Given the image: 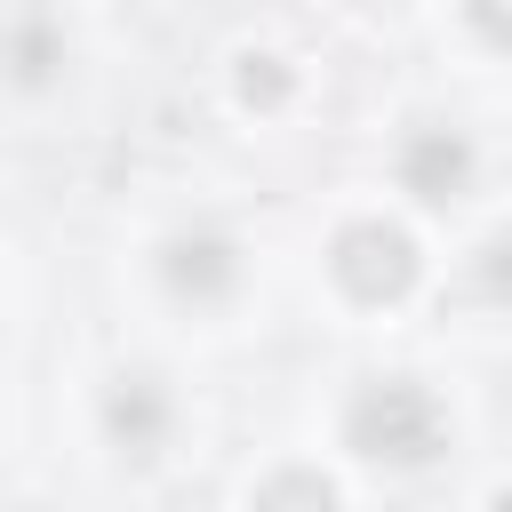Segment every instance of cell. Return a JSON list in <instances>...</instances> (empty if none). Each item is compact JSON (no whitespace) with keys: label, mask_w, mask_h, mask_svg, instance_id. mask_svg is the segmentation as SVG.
Masks as SVG:
<instances>
[{"label":"cell","mask_w":512,"mask_h":512,"mask_svg":"<svg viewBox=\"0 0 512 512\" xmlns=\"http://www.w3.org/2000/svg\"><path fill=\"white\" fill-rule=\"evenodd\" d=\"M96 416H104V440L120 448V456H160L168 448V432H176V392L152 376V368H128V376H112L104 384V400H96Z\"/></svg>","instance_id":"obj_4"},{"label":"cell","mask_w":512,"mask_h":512,"mask_svg":"<svg viewBox=\"0 0 512 512\" xmlns=\"http://www.w3.org/2000/svg\"><path fill=\"white\" fill-rule=\"evenodd\" d=\"M328 272H336V288H344L352 304H400V296L416 288L424 256H416V240H408L400 224L360 216V224H344V232L328 240Z\"/></svg>","instance_id":"obj_2"},{"label":"cell","mask_w":512,"mask_h":512,"mask_svg":"<svg viewBox=\"0 0 512 512\" xmlns=\"http://www.w3.org/2000/svg\"><path fill=\"white\" fill-rule=\"evenodd\" d=\"M64 56H72V40H64L56 16H40V8L8 16V32H0V72H8L16 88H48V80H64Z\"/></svg>","instance_id":"obj_6"},{"label":"cell","mask_w":512,"mask_h":512,"mask_svg":"<svg viewBox=\"0 0 512 512\" xmlns=\"http://www.w3.org/2000/svg\"><path fill=\"white\" fill-rule=\"evenodd\" d=\"M232 96H240L248 112H280V104L296 96V72H288V56H272V48H248V56L232 64Z\"/></svg>","instance_id":"obj_8"},{"label":"cell","mask_w":512,"mask_h":512,"mask_svg":"<svg viewBox=\"0 0 512 512\" xmlns=\"http://www.w3.org/2000/svg\"><path fill=\"white\" fill-rule=\"evenodd\" d=\"M480 280H488V296L504 288V240H488V248H480Z\"/></svg>","instance_id":"obj_10"},{"label":"cell","mask_w":512,"mask_h":512,"mask_svg":"<svg viewBox=\"0 0 512 512\" xmlns=\"http://www.w3.org/2000/svg\"><path fill=\"white\" fill-rule=\"evenodd\" d=\"M472 168H480V152H472L464 128H408L400 136V192H416L424 208L464 200L472 192Z\"/></svg>","instance_id":"obj_5"},{"label":"cell","mask_w":512,"mask_h":512,"mask_svg":"<svg viewBox=\"0 0 512 512\" xmlns=\"http://www.w3.org/2000/svg\"><path fill=\"white\" fill-rule=\"evenodd\" d=\"M464 16H472L480 40H504V0H464Z\"/></svg>","instance_id":"obj_9"},{"label":"cell","mask_w":512,"mask_h":512,"mask_svg":"<svg viewBox=\"0 0 512 512\" xmlns=\"http://www.w3.org/2000/svg\"><path fill=\"white\" fill-rule=\"evenodd\" d=\"M248 512H336V480L312 472V464H280V472L256 480Z\"/></svg>","instance_id":"obj_7"},{"label":"cell","mask_w":512,"mask_h":512,"mask_svg":"<svg viewBox=\"0 0 512 512\" xmlns=\"http://www.w3.org/2000/svg\"><path fill=\"white\" fill-rule=\"evenodd\" d=\"M344 448L368 456V464H392V472H416L448 448V408L416 384V376H376L352 392L344 408Z\"/></svg>","instance_id":"obj_1"},{"label":"cell","mask_w":512,"mask_h":512,"mask_svg":"<svg viewBox=\"0 0 512 512\" xmlns=\"http://www.w3.org/2000/svg\"><path fill=\"white\" fill-rule=\"evenodd\" d=\"M160 288H168L176 304H224V296L240 288V248H232V232H216V224L168 232V240H160Z\"/></svg>","instance_id":"obj_3"}]
</instances>
